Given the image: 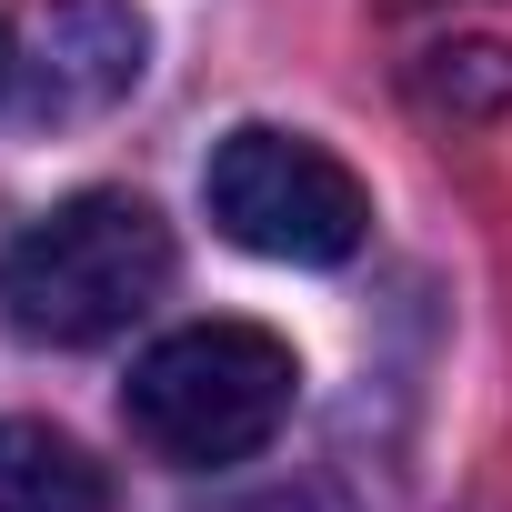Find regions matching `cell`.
<instances>
[{
	"label": "cell",
	"mask_w": 512,
	"mask_h": 512,
	"mask_svg": "<svg viewBox=\"0 0 512 512\" xmlns=\"http://www.w3.org/2000/svg\"><path fill=\"white\" fill-rule=\"evenodd\" d=\"M292 392H302V362H292L282 332H262V322H191V332H161L131 362L121 422L171 472H231L251 452H272V432L292 422Z\"/></svg>",
	"instance_id": "7a4b0ae2"
},
{
	"label": "cell",
	"mask_w": 512,
	"mask_h": 512,
	"mask_svg": "<svg viewBox=\"0 0 512 512\" xmlns=\"http://www.w3.org/2000/svg\"><path fill=\"white\" fill-rule=\"evenodd\" d=\"M171 282V221L141 191H71L0 251V312L21 342L81 352L141 322Z\"/></svg>",
	"instance_id": "6da1fadb"
},
{
	"label": "cell",
	"mask_w": 512,
	"mask_h": 512,
	"mask_svg": "<svg viewBox=\"0 0 512 512\" xmlns=\"http://www.w3.org/2000/svg\"><path fill=\"white\" fill-rule=\"evenodd\" d=\"M201 211L221 221L231 251H251V262H292V272L352 262L362 231H372L362 171L342 151H322L312 131H272V121H241V131L211 141Z\"/></svg>",
	"instance_id": "3957f363"
},
{
	"label": "cell",
	"mask_w": 512,
	"mask_h": 512,
	"mask_svg": "<svg viewBox=\"0 0 512 512\" xmlns=\"http://www.w3.org/2000/svg\"><path fill=\"white\" fill-rule=\"evenodd\" d=\"M382 11H452V0H382Z\"/></svg>",
	"instance_id": "8992f818"
},
{
	"label": "cell",
	"mask_w": 512,
	"mask_h": 512,
	"mask_svg": "<svg viewBox=\"0 0 512 512\" xmlns=\"http://www.w3.org/2000/svg\"><path fill=\"white\" fill-rule=\"evenodd\" d=\"M0 512H111V472L51 422H0Z\"/></svg>",
	"instance_id": "5b68a950"
},
{
	"label": "cell",
	"mask_w": 512,
	"mask_h": 512,
	"mask_svg": "<svg viewBox=\"0 0 512 512\" xmlns=\"http://www.w3.org/2000/svg\"><path fill=\"white\" fill-rule=\"evenodd\" d=\"M151 71V21L141 0H31L0 31V101L31 131H81L111 121Z\"/></svg>",
	"instance_id": "277c9868"
}]
</instances>
